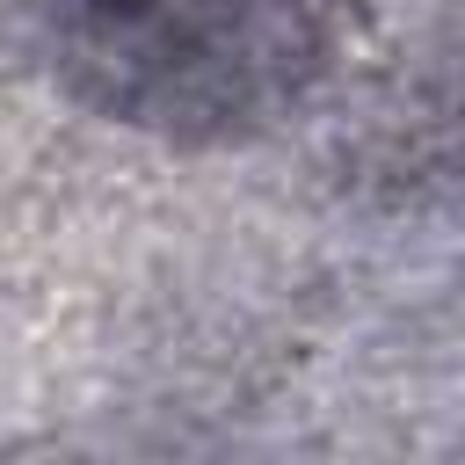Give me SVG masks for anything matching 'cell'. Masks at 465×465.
<instances>
[{
    "mask_svg": "<svg viewBox=\"0 0 465 465\" xmlns=\"http://www.w3.org/2000/svg\"><path fill=\"white\" fill-rule=\"evenodd\" d=\"M124 7H131V0H124Z\"/></svg>",
    "mask_w": 465,
    "mask_h": 465,
    "instance_id": "obj_1",
    "label": "cell"
}]
</instances>
